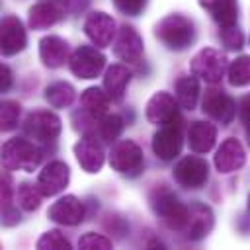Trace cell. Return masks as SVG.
I'll return each instance as SVG.
<instances>
[{
	"instance_id": "6da1fadb",
	"label": "cell",
	"mask_w": 250,
	"mask_h": 250,
	"mask_svg": "<svg viewBox=\"0 0 250 250\" xmlns=\"http://www.w3.org/2000/svg\"><path fill=\"white\" fill-rule=\"evenodd\" d=\"M152 207L154 213L170 227L176 230H186L188 221H189V207L178 201V197L168 191L166 188H160L152 195Z\"/></svg>"
},
{
	"instance_id": "7a4b0ae2",
	"label": "cell",
	"mask_w": 250,
	"mask_h": 250,
	"mask_svg": "<svg viewBox=\"0 0 250 250\" xmlns=\"http://www.w3.org/2000/svg\"><path fill=\"white\" fill-rule=\"evenodd\" d=\"M156 37L170 49L182 51L193 41V25L189 20H186L180 14H170L166 16L158 25H156Z\"/></svg>"
},
{
	"instance_id": "3957f363",
	"label": "cell",
	"mask_w": 250,
	"mask_h": 250,
	"mask_svg": "<svg viewBox=\"0 0 250 250\" xmlns=\"http://www.w3.org/2000/svg\"><path fill=\"white\" fill-rule=\"evenodd\" d=\"M39 150L33 143L25 139H12L2 148V162L8 170H25L33 172L39 164Z\"/></svg>"
},
{
	"instance_id": "277c9868",
	"label": "cell",
	"mask_w": 250,
	"mask_h": 250,
	"mask_svg": "<svg viewBox=\"0 0 250 250\" xmlns=\"http://www.w3.org/2000/svg\"><path fill=\"white\" fill-rule=\"evenodd\" d=\"M225 70H227V59H225V55H221L219 51H215L211 47L201 49L193 57V61H191V72L195 76L203 78L209 84L221 82Z\"/></svg>"
},
{
	"instance_id": "5b68a950",
	"label": "cell",
	"mask_w": 250,
	"mask_h": 250,
	"mask_svg": "<svg viewBox=\"0 0 250 250\" xmlns=\"http://www.w3.org/2000/svg\"><path fill=\"white\" fill-rule=\"evenodd\" d=\"M23 131L29 139L39 141V143L55 141L61 131V121L51 111H35L25 119Z\"/></svg>"
},
{
	"instance_id": "8992f818",
	"label": "cell",
	"mask_w": 250,
	"mask_h": 250,
	"mask_svg": "<svg viewBox=\"0 0 250 250\" xmlns=\"http://www.w3.org/2000/svg\"><path fill=\"white\" fill-rule=\"evenodd\" d=\"M152 150L162 160H172L182 150V125L180 119L160 125V131L152 139Z\"/></svg>"
},
{
	"instance_id": "52a82bcc",
	"label": "cell",
	"mask_w": 250,
	"mask_h": 250,
	"mask_svg": "<svg viewBox=\"0 0 250 250\" xmlns=\"http://www.w3.org/2000/svg\"><path fill=\"white\" fill-rule=\"evenodd\" d=\"M174 180L184 188H201L207 182V162L199 156H186L174 168Z\"/></svg>"
},
{
	"instance_id": "ba28073f",
	"label": "cell",
	"mask_w": 250,
	"mask_h": 250,
	"mask_svg": "<svg viewBox=\"0 0 250 250\" xmlns=\"http://www.w3.org/2000/svg\"><path fill=\"white\" fill-rule=\"evenodd\" d=\"M109 164L123 174H139L143 168V152L133 141H121L111 148Z\"/></svg>"
},
{
	"instance_id": "9c48e42d",
	"label": "cell",
	"mask_w": 250,
	"mask_h": 250,
	"mask_svg": "<svg viewBox=\"0 0 250 250\" xmlns=\"http://www.w3.org/2000/svg\"><path fill=\"white\" fill-rule=\"evenodd\" d=\"M104 55L94 47H80L70 57V70L78 78H96L104 68Z\"/></svg>"
},
{
	"instance_id": "30bf717a",
	"label": "cell",
	"mask_w": 250,
	"mask_h": 250,
	"mask_svg": "<svg viewBox=\"0 0 250 250\" xmlns=\"http://www.w3.org/2000/svg\"><path fill=\"white\" fill-rule=\"evenodd\" d=\"M74 152H76L80 166L86 172H98L104 164V150H102V145H100L98 135L94 131L86 133L80 139V143L74 146Z\"/></svg>"
},
{
	"instance_id": "8fae6325",
	"label": "cell",
	"mask_w": 250,
	"mask_h": 250,
	"mask_svg": "<svg viewBox=\"0 0 250 250\" xmlns=\"http://www.w3.org/2000/svg\"><path fill=\"white\" fill-rule=\"evenodd\" d=\"M203 111L209 117L221 121L223 125H229L232 121V117L236 115V105L227 94H223L219 90H209L203 98Z\"/></svg>"
},
{
	"instance_id": "7c38bea8",
	"label": "cell",
	"mask_w": 250,
	"mask_h": 250,
	"mask_svg": "<svg viewBox=\"0 0 250 250\" xmlns=\"http://www.w3.org/2000/svg\"><path fill=\"white\" fill-rule=\"evenodd\" d=\"M146 119L154 125H166V123H172V121L180 119L174 98L166 92L154 94L150 98L148 105H146Z\"/></svg>"
},
{
	"instance_id": "4fadbf2b",
	"label": "cell",
	"mask_w": 250,
	"mask_h": 250,
	"mask_svg": "<svg viewBox=\"0 0 250 250\" xmlns=\"http://www.w3.org/2000/svg\"><path fill=\"white\" fill-rule=\"evenodd\" d=\"M66 184H68V166L59 160L47 164L37 178V186L43 191V195H55L62 191Z\"/></svg>"
},
{
	"instance_id": "5bb4252c",
	"label": "cell",
	"mask_w": 250,
	"mask_h": 250,
	"mask_svg": "<svg viewBox=\"0 0 250 250\" xmlns=\"http://www.w3.org/2000/svg\"><path fill=\"white\" fill-rule=\"evenodd\" d=\"M86 35L90 37V41L98 47H107L113 39L115 33V21L105 16L104 12H94L88 16L86 23H84Z\"/></svg>"
},
{
	"instance_id": "9a60e30c",
	"label": "cell",
	"mask_w": 250,
	"mask_h": 250,
	"mask_svg": "<svg viewBox=\"0 0 250 250\" xmlns=\"http://www.w3.org/2000/svg\"><path fill=\"white\" fill-rule=\"evenodd\" d=\"M244 160H246L244 148L240 146V143L236 139H227L225 143H221V146L215 154V166L223 174H229V172L242 168Z\"/></svg>"
},
{
	"instance_id": "2e32d148",
	"label": "cell",
	"mask_w": 250,
	"mask_h": 250,
	"mask_svg": "<svg viewBox=\"0 0 250 250\" xmlns=\"http://www.w3.org/2000/svg\"><path fill=\"white\" fill-rule=\"evenodd\" d=\"M49 217L61 225H78L84 219V205L74 195H64L49 209Z\"/></svg>"
},
{
	"instance_id": "e0dca14e",
	"label": "cell",
	"mask_w": 250,
	"mask_h": 250,
	"mask_svg": "<svg viewBox=\"0 0 250 250\" xmlns=\"http://www.w3.org/2000/svg\"><path fill=\"white\" fill-rule=\"evenodd\" d=\"M113 53H115V57H119L121 61H127V62H137L141 59L143 41H141L139 33L131 25H123L121 27L119 37H117L115 47H113Z\"/></svg>"
},
{
	"instance_id": "ac0fdd59",
	"label": "cell",
	"mask_w": 250,
	"mask_h": 250,
	"mask_svg": "<svg viewBox=\"0 0 250 250\" xmlns=\"http://www.w3.org/2000/svg\"><path fill=\"white\" fill-rule=\"evenodd\" d=\"M0 37H2V53H4L6 57H10V55L21 51L23 45H25V31H23V25H21V21H20L18 18H14V16L4 18Z\"/></svg>"
},
{
	"instance_id": "d6986e66",
	"label": "cell",
	"mask_w": 250,
	"mask_h": 250,
	"mask_svg": "<svg viewBox=\"0 0 250 250\" xmlns=\"http://www.w3.org/2000/svg\"><path fill=\"white\" fill-rule=\"evenodd\" d=\"M215 137H217V129L207 121H193L188 131V143L195 154H203L211 150V146L215 145Z\"/></svg>"
},
{
	"instance_id": "ffe728a7",
	"label": "cell",
	"mask_w": 250,
	"mask_h": 250,
	"mask_svg": "<svg viewBox=\"0 0 250 250\" xmlns=\"http://www.w3.org/2000/svg\"><path fill=\"white\" fill-rule=\"evenodd\" d=\"M39 55H41V59H43V62H45L47 66L57 68V66L64 64L66 55H68V45H66V41H62L61 37L49 35V37L41 39Z\"/></svg>"
},
{
	"instance_id": "44dd1931",
	"label": "cell",
	"mask_w": 250,
	"mask_h": 250,
	"mask_svg": "<svg viewBox=\"0 0 250 250\" xmlns=\"http://www.w3.org/2000/svg\"><path fill=\"white\" fill-rule=\"evenodd\" d=\"M199 4L213 16V20L221 27L234 25L236 16H238L236 0H199Z\"/></svg>"
},
{
	"instance_id": "7402d4cb",
	"label": "cell",
	"mask_w": 250,
	"mask_h": 250,
	"mask_svg": "<svg viewBox=\"0 0 250 250\" xmlns=\"http://www.w3.org/2000/svg\"><path fill=\"white\" fill-rule=\"evenodd\" d=\"M129 78H131V72L121 64H113L107 68L105 78H104V88H105V94L109 96L111 102H119L123 98L125 86L129 84Z\"/></svg>"
},
{
	"instance_id": "603a6c76",
	"label": "cell",
	"mask_w": 250,
	"mask_h": 250,
	"mask_svg": "<svg viewBox=\"0 0 250 250\" xmlns=\"http://www.w3.org/2000/svg\"><path fill=\"white\" fill-rule=\"evenodd\" d=\"M213 227V215L205 205H193L189 207V221L186 227V232L189 238L199 240L203 238Z\"/></svg>"
},
{
	"instance_id": "cb8c5ba5",
	"label": "cell",
	"mask_w": 250,
	"mask_h": 250,
	"mask_svg": "<svg viewBox=\"0 0 250 250\" xmlns=\"http://www.w3.org/2000/svg\"><path fill=\"white\" fill-rule=\"evenodd\" d=\"M62 18V12L51 2H39L29 10V25L33 29H45L57 23Z\"/></svg>"
},
{
	"instance_id": "d4e9b609",
	"label": "cell",
	"mask_w": 250,
	"mask_h": 250,
	"mask_svg": "<svg viewBox=\"0 0 250 250\" xmlns=\"http://www.w3.org/2000/svg\"><path fill=\"white\" fill-rule=\"evenodd\" d=\"M176 98L180 102L182 107L186 109H193L199 98V82L195 76H186L182 80H178L176 84Z\"/></svg>"
},
{
	"instance_id": "484cf974",
	"label": "cell",
	"mask_w": 250,
	"mask_h": 250,
	"mask_svg": "<svg viewBox=\"0 0 250 250\" xmlns=\"http://www.w3.org/2000/svg\"><path fill=\"white\" fill-rule=\"evenodd\" d=\"M80 100H82L84 109H86L94 119L102 117V115L107 111V105H109V96L104 94V92L98 90V88H88V90L82 94Z\"/></svg>"
},
{
	"instance_id": "4316f807",
	"label": "cell",
	"mask_w": 250,
	"mask_h": 250,
	"mask_svg": "<svg viewBox=\"0 0 250 250\" xmlns=\"http://www.w3.org/2000/svg\"><path fill=\"white\" fill-rule=\"evenodd\" d=\"M121 129H123V119L119 115H105L98 127H94L92 131L98 135V139H102L104 143H113L119 135H121Z\"/></svg>"
},
{
	"instance_id": "83f0119b",
	"label": "cell",
	"mask_w": 250,
	"mask_h": 250,
	"mask_svg": "<svg viewBox=\"0 0 250 250\" xmlns=\"http://www.w3.org/2000/svg\"><path fill=\"white\" fill-rule=\"evenodd\" d=\"M45 98L47 102L53 105V107H66L72 104L74 100V90L70 84H64V82H57V84H51L45 92Z\"/></svg>"
},
{
	"instance_id": "f1b7e54d",
	"label": "cell",
	"mask_w": 250,
	"mask_h": 250,
	"mask_svg": "<svg viewBox=\"0 0 250 250\" xmlns=\"http://www.w3.org/2000/svg\"><path fill=\"white\" fill-rule=\"evenodd\" d=\"M229 82L232 86L250 84V57H238L229 66Z\"/></svg>"
},
{
	"instance_id": "f546056e",
	"label": "cell",
	"mask_w": 250,
	"mask_h": 250,
	"mask_svg": "<svg viewBox=\"0 0 250 250\" xmlns=\"http://www.w3.org/2000/svg\"><path fill=\"white\" fill-rule=\"evenodd\" d=\"M41 195H43V191L39 189V186H33V184H21L18 189V201L27 211H33L39 207Z\"/></svg>"
},
{
	"instance_id": "4dcf8cb0",
	"label": "cell",
	"mask_w": 250,
	"mask_h": 250,
	"mask_svg": "<svg viewBox=\"0 0 250 250\" xmlns=\"http://www.w3.org/2000/svg\"><path fill=\"white\" fill-rule=\"evenodd\" d=\"M37 248H70V242L59 232V230H49L37 240Z\"/></svg>"
},
{
	"instance_id": "1f68e13d",
	"label": "cell",
	"mask_w": 250,
	"mask_h": 250,
	"mask_svg": "<svg viewBox=\"0 0 250 250\" xmlns=\"http://www.w3.org/2000/svg\"><path fill=\"white\" fill-rule=\"evenodd\" d=\"M18 115H20V105L16 102H2V129L10 131L16 127L18 123Z\"/></svg>"
},
{
	"instance_id": "d6a6232c",
	"label": "cell",
	"mask_w": 250,
	"mask_h": 250,
	"mask_svg": "<svg viewBox=\"0 0 250 250\" xmlns=\"http://www.w3.org/2000/svg\"><path fill=\"white\" fill-rule=\"evenodd\" d=\"M221 39H223V43H225L227 49H240L242 47V33L234 25L223 27L221 29Z\"/></svg>"
},
{
	"instance_id": "836d02e7",
	"label": "cell",
	"mask_w": 250,
	"mask_h": 250,
	"mask_svg": "<svg viewBox=\"0 0 250 250\" xmlns=\"http://www.w3.org/2000/svg\"><path fill=\"white\" fill-rule=\"evenodd\" d=\"M78 246L84 248V250H88V248H104V250H107V248H111V240H107L105 236L88 232V234H84V236L80 238Z\"/></svg>"
},
{
	"instance_id": "e575fe53",
	"label": "cell",
	"mask_w": 250,
	"mask_h": 250,
	"mask_svg": "<svg viewBox=\"0 0 250 250\" xmlns=\"http://www.w3.org/2000/svg\"><path fill=\"white\" fill-rule=\"evenodd\" d=\"M113 4L117 10H121L127 16H139L145 10L146 0H113Z\"/></svg>"
},
{
	"instance_id": "d590c367",
	"label": "cell",
	"mask_w": 250,
	"mask_h": 250,
	"mask_svg": "<svg viewBox=\"0 0 250 250\" xmlns=\"http://www.w3.org/2000/svg\"><path fill=\"white\" fill-rule=\"evenodd\" d=\"M240 119L246 127V131H250V94L240 100Z\"/></svg>"
},
{
	"instance_id": "8d00e7d4",
	"label": "cell",
	"mask_w": 250,
	"mask_h": 250,
	"mask_svg": "<svg viewBox=\"0 0 250 250\" xmlns=\"http://www.w3.org/2000/svg\"><path fill=\"white\" fill-rule=\"evenodd\" d=\"M2 74H4V84H2V90H6L10 86V72L6 66H2Z\"/></svg>"
},
{
	"instance_id": "74e56055",
	"label": "cell",
	"mask_w": 250,
	"mask_h": 250,
	"mask_svg": "<svg viewBox=\"0 0 250 250\" xmlns=\"http://www.w3.org/2000/svg\"><path fill=\"white\" fill-rule=\"evenodd\" d=\"M248 143H250V131H248Z\"/></svg>"
},
{
	"instance_id": "f35d334b",
	"label": "cell",
	"mask_w": 250,
	"mask_h": 250,
	"mask_svg": "<svg viewBox=\"0 0 250 250\" xmlns=\"http://www.w3.org/2000/svg\"><path fill=\"white\" fill-rule=\"evenodd\" d=\"M248 209H250V197H248Z\"/></svg>"
},
{
	"instance_id": "ab89813d",
	"label": "cell",
	"mask_w": 250,
	"mask_h": 250,
	"mask_svg": "<svg viewBox=\"0 0 250 250\" xmlns=\"http://www.w3.org/2000/svg\"><path fill=\"white\" fill-rule=\"evenodd\" d=\"M57 2H66V0H57Z\"/></svg>"
}]
</instances>
